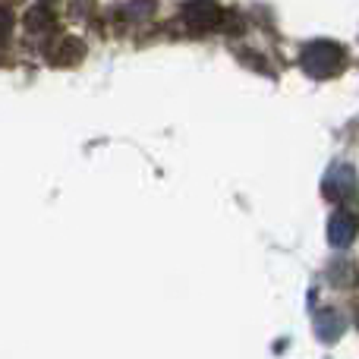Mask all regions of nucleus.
Here are the masks:
<instances>
[{
    "label": "nucleus",
    "mask_w": 359,
    "mask_h": 359,
    "mask_svg": "<svg viewBox=\"0 0 359 359\" xmlns=\"http://www.w3.org/2000/svg\"><path fill=\"white\" fill-rule=\"evenodd\" d=\"M356 233H359L356 211L341 208V211H334V215H331V221H328V240H331V246H350V243L356 240Z\"/></svg>",
    "instance_id": "obj_4"
},
{
    "label": "nucleus",
    "mask_w": 359,
    "mask_h": 359,
    "mask_svg": "<svg viewBox=\"0 0 359 359\" xmlns=\"http://www.w3.org/2000/svg\"><path fill=\"white\" fill-rule=\"evenodd\" d=\"M303 69L316 79H331L337 76L344 67H347V50L337 41H312L303 48V57H299Z\"/></svg>",
    "instance_id": "obj_1"
},
{
    "label": "nucleus",
    "mask_w": 359,
    "mask_h": 359,
    "mask_svg": "<svg viewBox=\"0 0 359 359\" xmlns=\"http://www.w3.org/2000/svg\"><path fill=\"white\" fill-rule=\"evenodd\" d=\"M322 189L328 198H350L356 196V170L350 164H334V168L325 174Z\"/></svg>",
    "instance_id": "obj_3"
},
{
    "label": "nucleus",
    "mask_w": 359,
    "mask_h": 359,
    "mask_svg": "<svg viewBox=\"0 0 359 359\" xmlns=\"http://www.w3.org/2000/svg\"><path fill=\"white\" fill-rule=\"evenodd\" d=\"M25 29H29L32 35H38V32H50L54 29V19H50V13L44 10V6H35V10H29V16H25Z\"/></svg>",
    "instance_id": "obj_7"
},
{
    "label": "nucleus",
    "mask_w": 359,
    "mask_h": 359,
    "mask_svg": "<svg viewBox=\"0 0 359 359\" xmlns=\"http://www.w3.org/2000/svg\"><path fill=\"white\" fill-rule=\"evenodd\" d=\"M344 328H347V322H344V316L337 309H322L316 316V334H318V341L334 344L337 337L344 334Z\"/></svg>",
    "instance_id": "obj_6"
},
{
    "label": "nucleus",
    "mask_w": 359,
    "mask_h": 359,
    "mask_svg": "<svg viewBox=\"0 0 359 359\" xmlns=\"http://www.w3.org/2000/svg\"><path fill=\"white\" fill-rule=\"evenodd\" d=\"M86 57V48H82L76 38H57L48 48V60L54 67H76V63Z\"/></svg>",
    "instance_id": "obj_5"
},
{
    "label": "nucleus",
    "mask_w": 359,
    "mask_h": 359,
    "mask_svg": "<svg viewBox=\"0 0 359 359\" xmlns=\"http://www.w3.org/2000/svg\"><path fill=\"white\" fill-rule=\"evenodd\" d=\"M13 35V13L6 6H0V44H6Z\"/></svg>",
    "instance_id": "obj_9"
},
{
    "label": "nucleus",
    "mask_w": 359,
    "mask_h": 359,
    "mask_svg": "<svg viewBox=\"0 0 359 359\" xmlns=\"http://www.w3.org/2000/svg\"><path fill=\"white\" fill-rule=\"evenodd\" d=\"M183 16H186V22H189L196 32L221 29V25L227 22V13H224L221 6H215L211 0H196V4H189L183 10Z\"/></svg>",
    "instance_id": "obj_2"
},
{
    "label": "nucleus",
    "mask_w": 359,
    "mask_h": 359,
    "mask_svg": "<svg viewBox=\"0 0 359 359\" xmlns=\"http://www.w3.org/2000/svg\"><path fill=\"white\" fill-rule=\"evenodd\" d=\"M331 280H334L337 287H353L359 280V271L353 262H337L334 268H331Z\"/></svg>",
    "instance_id": "obj_8"
}]
</instances>
